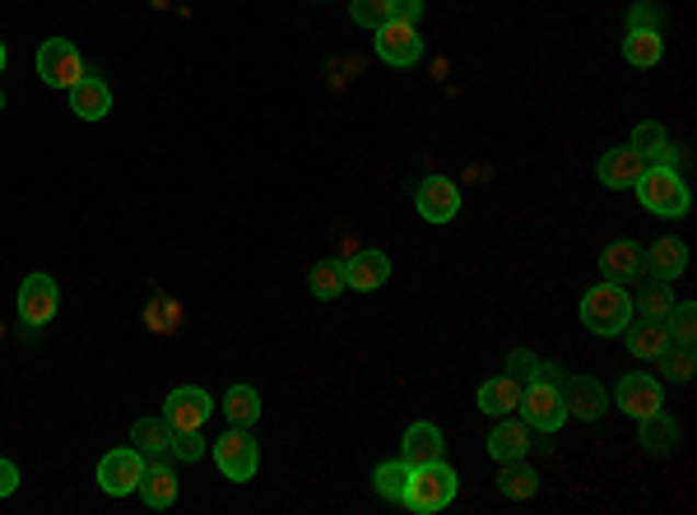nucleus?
<instances>
[{"mask_svg":"<svg viewBox=\"0 0 697 515\" xmlns=\"http://www.w3.org/2000/svg\"><path fill=\"white\" fill-rule=\"evenodd\" d=\"M563 367L558 363H539L535 376L521 386V423L535 432H558L568 423V404H563Z\"/></svg>","mask_w":697,"mask_h":515,"instance_id":"nucleus-1","label":"nucleus"},{"mask_svg":"<svg viewBox=\"0 0 697 515\" xmlns=\"http://www.w3.org/2000/svg\"><path fill=\"white\" fill-rule=\"evenodd\" d=\"M456 469L447 460H433V465H414L410 469V483H404L400 492V506L404 511H414V515H437V511H447L456 502Z\"/></svg>","mask_w":697,"mask_h":515,"instance_id":"nucleus-2","label":"nucleus"},{"mask_svg":"<svg viewBox=\"0 0 697 515\" xmlns=\"http://www.w3.org/2000/svg\"><path fill=\"white\" fill-rule=\"evenodd\" d=\"M632 191H637V201H642L651 214H661V219H684L688 205H693L679 168H665V163H647V172L637 176Z\"/></svg>","mask_w":697,"mask_h":515,"instance_id":"nucleus-3","label":"nucleus"},{"mask_svg":"<svg viewBox=\"0 0 697 515\" xmlns=\"http://www.w3.org/2000/svg\"><path fill=\"white\" fill-rule=\"evenodd\" d=\"M632 321V293H624V284H595L586 288L581 297V325L599 340H609V334H624V325Z\"/></svg>","mask_w":697,"mask_h":515,"instance_id":"nucleus-4","label":"nucleus"},{"mask_svg":"<svg viewBox=\"0 0 697 515\" xmlns=\"http://www.w3.org/2000/svg\"><path fill=\"white\" fill-rule=\"evenodd\" d=\"M209 450H215V465H219V473L228 483H251V479H256L261 446H256V437H251L247 427H228Z\"/></svg>","mask_w":697,"mask_h":515,"instance_id":"nucleus-5","label":"nucleus"},{"mask_svg":"<svg viewBox=\"0 0 697 515\" xmlns=\"http://www.w3.org/2000/svg\"><path fill=\"white\" fill-rule=\"evenodd\" d=\"M37 75H43V84H52V89H75L89 70H84V56L75 52L66 37H47V43L37 47Z\"/></svg>","mask_w":697,"mask_h":515,"instance_id":"nucleus-6","label":"nucleus"},{"mask_svg":"<svg viewBox=\"0 0 697 515\" xmlns=\"http://www.w3.org/2000/svg\"><path fill=\"white\" fill-rule=\"evenodd\" d=\"M614 400L618 409L628 413V419H651L655 409H665V386H661V376H651V371H628L624 381L614 386Z\"/></svg>","mask_w":697,"mask_h":515,"instance_id":"nucleus-7","label":"nucleus"},{"mask_svg":"<svg viewBox=\"0 0 697 515\" xmlns=\"http://www.w3.org/2000/svg\"><path fill=\"white\" fill-rule=\"evenodd\" d=\"M373 47L386 66H419L423 61V37L414 24H400V19H386L381 28H373Z\"/></svg>","mask_w":697,"mask_h":515,"instance_id":"nucleus-8","label":"nucleus"},{"mask_svg":"<svg viewBox=\"0 0 697 515\" xmlns=\"http://www.w3.org/2000/svg\"><path fill=\"white\" fill-rule=\"evenodd\" d=\"M56 279L52 274H28L24 284H19V325H24L28 334L43 330L52 316H56Z\"/></svg>","mask_w":697,"mask_h":515,"instance_id":"nucleus-9","label":"nucleus"},{"mask_svg":"<svg viewBox=\"0 0 697 515\" xmlns=\"http://www.w3.org/2000/svg\"><path fill=\"white\" fill-rule=\"evenodd\" d=\"M209 413H215V400H209V390H201V386H178L163 400V419L172 432H196V427H205Z\"/></svg>","mask_w":697,"mask_h":515,"instance_id":"nucleus-10","label":"nucleus"},{"mask_svg":"<svg viewBox=\"0 0 697 515\" xmlns=\"http://www.w3.org/2000/svg\"><path fill=\"white\" fill-rule=\"evenodd\" d=\"M140 473H145V455L126 446V450H112L103 455L99 465V488L107 492V497H130L135 488H140Z\"/></svg>","mask_w":697,"mask_h":515,"instance_id":"nucleus-11","label":"nucleus"},{"mask_svg":"<svg viewBox=\"0 0 697 515\" xmlns=\"http://www.w3.org/2000/svg\"><path fill=\"white\" fill-rule=\"evenodd\" d=\"M414 209L429 224H452L460 214V186L452 176H429V182H419V191H414Z\"/></svg>","mask_w":697,"mask_h":515,"instance_id":"nucleus-12","label":"nucleus"},{"mask_svg":"<svg viewBox=\"0 0 697 515\" xmlns=\"http://www.w3.org/2000/svg\"><path fill=\"white\" fill-rule=\"evenodd\" d=\"M563 404H568V419L581 423H599L609 413V394L595 376H568L563 381Z\"/></svg>","mask_w":697,"mask_h":515,"instance_id":"nucleus-13","label":"nucleus"},{"mask_svg":"<svg viewBox=\"0 0 697 515\" xmlns=\"http://www.w3.org/2000/svg\"><path fill=\"white\" fill-rule=\"evenodd\" d=\"M595 172H599V182H605L609 191H632L637 176L647 172V158L637 153L632 145H618V149H609V153H599Z\"/></svg>","mask_w":697,"mask_h":515,"instance_id":"nucleus-14","label":"nucleus"},{"mask_svg":"<svg viewBox=\"0 0 697 515\" xmlns=\"http://www.w3.org/2000/svg\"><path fill=\"white\" fill-rule=\"evenodd\" d=\"M386 279H391V255L386 251H358L354 261H344V288H354V293H373L381 288Z\"/></svg>","mask_w":697,"mask_h":515,"instance_id":"nucleus-15","label":"nucleus"},{"mask_svg":"<svg viewBox=\"0 0 697 515\" xmlns=\"http://www.w3.org/2000/svg\"><path fill=\"white\" fill-rule=\"evenodd\" d=\"M442 450H447V442H442V432L437 423H410L404 427V437H400V460L404 465H433L442 460Z\"/></svg>","mask_w":697,"mask_h":515,"instance_id":"nucleus-16","label":"nucleus"},{"mask_svg":"<svg viewBox=\"0 0 697 515\" xmlns=\"http://www.w3.org/2000/svg\"><path fill=\"white\" fill-rule=\"evenodd\" d=\"M642 270H651V279H679V274L688 270V247L679 242V237H661V242H651V251H642Z\"/></svg>","mask_w":697,"mask_h":515,"instance_id":"nucleus-17","label":"nucleus"},{"mask_svg":"<svg viewBox=\"0 0 697 515\" xmlns=\"http://www.w3.org/2000/svg\"><path fill=\"white\" fill-rule=\"evenodd\" d=\"M66 93H70V112L80 116V122H103V116L112 112V89L99 75H84L80 84L66 89Z\"/></svg>","mask_w":697,"mask_h":515,"instance_id":"nucleus-18","label":"nucleus"},{"mask_svg":"<svg viewBox=\"0 0 697 515\" xmlns=\"http://www.w3.org/2000/svg\"><path fill=\"white\" fill-rule=\"evenodd\" d=\"M526 450H530V427L521 423V419H498V427L489 432V455L498 465H507V460H526Z\"/></svg>","mask_w":697,"mask_h":515,"instance_id":"nucleus-19","label":"nucleus"},{"mask_svg":"<svg viewBox=\"0 0 697 515\" xmlns=\"http://www.w3.org/2000/svg\"><path fill=\"white\" fill-rule=\"evenodd\" d=\"M140 502L145 506H153V511H163V506H172L178 502V473H172L168 465H159V460H145V473H140Z\"/></svg>","mask_w":697,"mask_h":515,"instance_id":"nucleus-20","label":"nucleus"},{"mask_svg":"<svg viewBox=\"0 0 697 515\" xmlns=\"http://www.w3.org/2000/svg\"><path fill=\"white\" fill-rule=\"evenodd\" d=\"M475 404L489 413V419H507V413H516V404H521V381L516 376H493V381L479 386Z\"/></svg>","mask_w":697,"mask_h":515,"instance_id":"nucleus-21","label":"nucleus"},{"mask_svg":"<svg viewBox=\"0 0 697 515\" xmlns=\"http://www.w3.org/2000/svg\"><path fill=\"white\" fill-rule=\"evenodd\" d=\"M624 340L632 348V358H655V353H665L674 344L665 321H651V316H642V321H628L624 325Z\"/></svg>","mask_w":697,"mask_h":515,"instance_id":"nucleus-22","label":"nucleus"},{"mask_svg":"<svg viewBox=\"0 0 697 515\" xmlns=\"http://www.w3.org/2000/svg\"><path fill=\"white\" fill-rule=\"evenodd\" d=\"M637 153L647 158V163H665V168H674L679 163V149L670 145V135H665V126L661 122H642L632 130V140H628Z\"/></svg>","mask_w":697,"mask_h":515,"instance_id":"nucleus-23","label":"nucleus"},{"mask_svg":"<svg viewBox=\"0 0 697 515\" xmlns=\"http://www.w3.org/2000/svg\"><path fill=\"white\" fill-rule=\"evenodd\" d=\"M637 270H642V247L628 242V237L624 242H609L605 255H599V274H605L609 284H628Z\"/></svg>","mask_w":697,"mask_h":515,"instance_id":"nucleus-24","label":"nucleus"},{"mask_svg":"<svg viewBox=\"0 0 697 515\" xmlns=\"http://www.w3.org/2000/svg\"><path fill=\"white\" fill-rule=\"evenodd\" d=\"M661 56H665L661 28H628V37H624V61H628V66L651 70L655 61H661Z\"/></svg>","mask_w":697,"mask_h":515,"instance_id":"nucleus-25","label":"nucleus"},{"mask_svg":"<svg viewBox=\"0 0 697 515\" xmlns=\"http://www.w3.org/2000/svg\"><path fill=\"white\" fill-rule=\"evenodd\" d=\"M498 492L507 502H526V497H535V492H539V473L526 460H507V465L498 469Z\"/></svg>","mask_w":697,"mask_h":515,"instance_id":"nucleus-26","label":"nucleus"},{"mask_svg":"<svg viewBox=\"0 0 697 515\" xmlns=\"http://www.w3.org/2000/svg\"><path fill=\"white\" fill-rule=\"evenodd\" d=\"M637 427H642V446H647L651 455H670L674 446H679V423H674L665 409H655L651 419H642Z\"/></svg>","mask_w":697,"mask_h":515,"instance_id":"nucleus-27","label":"nucleus"},{"mask_svg":"<svg viewBox=\"0 0 697 515\" xmlns=\"http://www.w3.org/2000/svg\"><path fill=\"white\" fill-rule=\"evenodd\" d=\"M224 419L232 423V427H251L261 419V394L251 390V386H232L228 394H224Z\"/></svg>","mask_w":697,"mask_h":515,"instance_id":"nucleus-28","label":"nucleus"},{"mask_svg":"<svg viewBox=\"0 0 697 515\" xmlns=\"http://www.w3.org/2000/svg\"><path fill=\"white\" fill-rule=\"evenodd\" d=\"M168 442H172V427H168L163 413H159V419H140L130 427V446L140 450L145 460H149V455H159V450H168Z\"/></svg>","mask_w":697,"mask_h":515,"instance_id":"nucleus-29","label":"nucleus"},{"mask_svg":"<svg viewBox=\"0 0 697 515\" xmlns=\"http://www.w3.org/2000/svg\"><path fill=\"white\" fill-rule=\"evenodd\" d=\"M307 288H312V297H321V302H335L344 293V261H317L312 274H307Z\"/></svg>","mask_w":697,"mask_h":515,"instance_id":"nucleus-30","label":"nucleus"},{"mask_svg":"<svg viewBox=\"0 0 697 515\" xmlns=\"http://www.w3.org/2000/svg\"><path fill=\"white\" fill-rule=\"evenodd\" d=\"M655 363H661V376L674 386H688L693 371H697V358H693V344H674L665 353H655Z\"/></svg>","mask_w":697,"mask_h":515,"instance_id":"nucleus-31","label":"nucleus"},{"mask_svg":"<svg viewBox=\"0 0 697 515\" xmlns=\"http://www.w3.org/2000/svg\"><path fill=\"white\" fill-rule=\"evenodd\" d=\"M404 483H410V465H404V460H386V465H377V473H373L377 497L396 502V506H400V492H404Z\"/></svg>","mask_w":697,"mask_h":515,"instance_id":"nucleus-32","label":"nucleus"},{"mask_svg":"<svg viewBox=\"0 0 697 515\" xmlns=\"http://www.w3.org/2000/svg\"><path fill=\"white\" fill-rule=\"evenodd\" d=\"M632 307L642 311V316H651V321H665V316H670V307H674V293H670V284H661V279H655V284H647L642 293L632 297Z\"/></svg>","mask_w":697,"mask_h":515,"instance_id":"nucleus-33","label":"nucleus"},{"mask_svg":"<svg viewBox=\"0 0 697 515\" xmlns=\"http://www.w3.org/2000/svg\"><path fill=\"white\" fill-rule=\"evenodd\" d=\"M665 330L674 344H693L697 340V307L693 302H674L670 316H665Z\"/></svg>","mask_w":697,"mask_h":515,"instance_id":"nucleus-34","label":"nucleus"},{"mask_svg":"<svg viewBox=\"0 0 697 515\" xmlns=\"http://www.w3.org/2000/svg\"><path fill=\"white\" fill-rule=\"evenodd\" d=\"M348 14H354V24H363V28H381L386 19H391V0H348Z\"/></svg>","mask_w":697,"mask_h":515,"instance_id":"nucleus-35","label":"nucleus"},{"mask_svg":"<svg viewBox=\"0 0 697 515\" xmlns=\"http://www.w3.org/2000/svg\"><path fill=\"white\" fill-rule=\"evenodd\" d=\"M168 450L178 455V460H186V465H196L201 455H205V437H201V427L196 432H172V442H168Z\"/></svg>","mask_w":697,"mask_h":515,"instance_id":"nucleus-36","label":"nucleus"},{"mask_svg":"<svg viewBox=\"0 0 697 515\" xmlns=\"http://www.w3.org/2000/svg\"><path fill=\"white\" fill-rule=\"evenodd\" d=\"M661 24H665V14H661V5H651V0H637L628 10V28H661Z\"/></svg>","mask_w":697,"mask_h":515,"instance_id":"nucleus-37","label":"nucleus"},{"mask_svg":"<svg viewBox=\"0 0 697 515\" xmlns=\"http://www.w3.org/2000/svg\"><path fill=\"white\" fill-rule=\"evenodd\" d=\"M535 367H539V358H535V353H530V348H512V353H507V371L516 376V381H521V386H526V381H530V376H535Z\"/></svg>","mask_w":697,"mask_h":515,"instance_id":"nucleus-38","label":"nucleus"},{"mask_svg":"<svg viewBox=\"0 0 697 515\" xmlns=\"http://www.w3.org/2000/svg\"><path fill=\"white\" fill-rule=\"evenodd\" d=\"M391 19H400V24H414L423 19V0H391Z\"/></svg>","mask_w":697,"mask_h":515,"instance_id":"nucleus-39","label":"nucleus"},{"mask_svg":"<svg viewBox=\"0 0 697 515\" xmlns=\"http://www.w3.org/2000/svg\"><path fill=\"white\" fill-rule=\"evenodd\" d=\"M14 492H19V469H14V460L0 455V497H14Z\"/></svg>","mask_w":697,"mask_h":515,"instance_id":"nucleus-40","label":"nucleus"},{"mask_svg":"<svg viewBox=\"0 0 697 515\" xmlns=\"http://www.w3.org/2000/svg\"><path fill=\"white\" fill-rule=\"evenodd\" d=\"M5 61H10V56H5V47H0V70H5Z\"/></svg>","mask_w":697,"mask_h":515,"instance_id":"nucleus-41","label":"nucleus"},{"mask_svg":"<svg viewBox=\"0 0 697 515\" xmlns=\"http://www.w3.org/2000/svg\"><path fill=\"white\" fill-rule=\"evenodd\" d=\"M0 112H5V93H0Z\"/></svg>","mask_w":697,"mask_h":515,"instance_id":"nucleus-42","label":"nucleus"}]
</instances>
